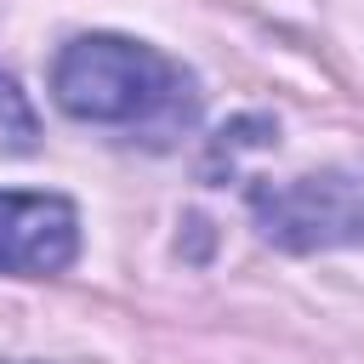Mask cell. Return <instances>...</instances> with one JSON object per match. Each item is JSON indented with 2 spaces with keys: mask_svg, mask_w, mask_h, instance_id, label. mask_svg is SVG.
Instances as JSON below:
<instances>
[{
  "mask_svg": "<svg viewBox=\"0 0 364 364\" xmlns=\"http://www.w3.org/2000/svg\"><path fill=\"white\" fill-rule=\"evenodd\" d=\"M51 91L74 119L108 131H142L154 142L193 119V80L171 57L125 34H85L63 46Z\"/></svg>",
  "mask_w": 364,
  "mask_h": 364,
  "instance_id": "6da1fadb",
  "label": "cell"
},
{
  "mask_svg": "<svg viewBox=\"0 0 364 364\" xmlns=\"http://www.w3.org/2000/svg\"><path fill=\"white\" fill-rule=\"evenodd\" d=\"M250 205H256L262 233L290 250L364 239V171H324V176L256 188Z\"/></svg>",
  "mask_w": 364,
  "mask_h": 364,
  "instance_id": "7a4b0ae2",
  "label": "cell"
},
{
  "mask_svg": "<svg viewBox=\"0 0 364 364\" xmlns=\"http://www.w3.org/2000/svg\"><path fill=\"white\" fill-rule=\"evenodd\" d=\"M80 250L74 205L57 193H0V273L46 279Z\"/></svg>",
  "mask_w": 364,
  "mask_h": 364,
  "instance_id": "3957f363",
  "label": "cell"
},
{
  "mask_svg": "<svg viewBox=\"0 0 364 364\" xmlns=\"http://www.w3.org/2000/svg\"><path fill=\"white\" fill-rule=\"evenodd\" d=\"M0 142L6 148H28L34 142V108L6 74H0Z\"/></svg>",
  "mask_w": 364,
  "mask_h": 364,
  "instance_id": "277c9868",
  "label": "cell"
}]
</instances>
